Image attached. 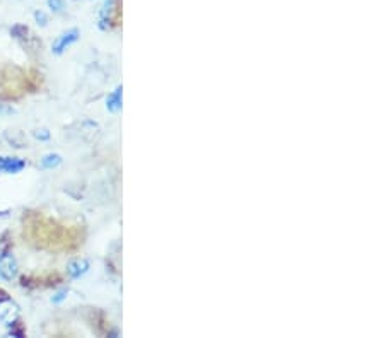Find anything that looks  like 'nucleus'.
Returning <instances> with one entry per match:
<instances>
[{
  "label": "nucleus",
  "instance_id": "0eeeda50",
  "mask_svg": "<svg viewBox=\"0 0 384 338\" xmlns=\"http://www.w3.org/2000/svg\"><path fill=\"white\" fill-rule=\"evenodd\" d=\"M121 96H123V89L116 87L113 93H111L108 96V99H106V108H108V111L111 113H118L121 110Z\"/></svg>",
  "mask_w": 384,
  "mask_h": 338
},
{
  "label": "nucleus",
  "instance_id": "39448f33",
  "mask_svg": "<svg viewBox=\"0 0 384 338\" xmlns=\"http://www.w3.org/2000/svg\"><path fill=\"white\" fill-rule=\"evenodd\" d=\"M116 2H118V0H104L103 7H101V17H99L101 29H108L111 19H113V14L116 12Z\"/></svg>",
  "mask_w": 384,
  "mask_h": 338
},
{
  "label": "nucleus",
  "instance_id": "20e7f679",
  "mask_svg": "<svg viewBox=\"0 0 384 338\" xmlns=\"http://www.w3.org/2000/svg\"><path fill=\"white\" fill-rule=\"evenodd\" d=\"M26 168V161L19 157H0V173L17 174Z\"/></svg>",
  "mask_w": 384,
  "mask_h": 338
},
{
  "label": "nucleus",
  "instance_id": "f8f14e48",
  "mask_svg": "<svg viewBox=\"0 0 384 338\" xmlns=\"http://www.w3.org/2000/svg\"><path fill=\"white\" fill-rule=\"evenodd\" d=\"M33 135L38 138V140H48V138H50V132H48V130H36Z\"/></svg>",
  "mask_w": 384,
  "mask_h": 338
},
{
  "label": "nucleus",
  "instance_id": "6e6552de",
  "mask_svg": "<svg viewBox=\"0 0 384 338\" xmlns=\"http://www.w3.org/2000/svg\"><path fill=\"white\" fill-rule=\"evenodd\" d=\"M60 164H62V155L60 154H55V152L43 155V159H41V163H40V166H41L43 169H53V168H58Z\"/></svg>",
  "mask_w": 384,
  "mask_h": 338
},
{
  "label": "nucleus",
  "instance_id": "9b49d317",
  "mask_svg": "<svg viewBox=\"0 0 384 338\" xmlns=\"http://www.w3.org/2000/svg\"><path fill=\"white\" fill-rule=\"evenodd\" d=\"M34 19L38 21V24H41V26H46V23H48L45 12H41V10H36V12H34Z\"/></svg>",
  "mask_w": 384,
  "mask_h": 338
},
{
  "label": "nucleus",
  "instance_id": "f257e3e1",
  "mask_svg": "<svg viewBox=\"0 0 384 338\" xmlns=\"http://www.w3.org/2000/svg\"><path fill=\"white\" fill-rule=\"evenodd\" d=\"M15 275H17V260L12 253L4 251L0 255V277L4 280H12Z\"/></svg>",
  "mask_w": 384,
  "mask_h": 338
},
{
  "label": "nucleus",
  "instance_id": "9d476101",
  "mask_svg": "<svg viewBox=\"0 0 384 338\" xmlns=\"http://www.w3.org/2000/svg\"><path fill=\"white\" fill-rule=\"evenodd\" d=\"M65 299H67V291H60V292L55 294V296L51 297V303L53 304H62Z\"/></svg>",
  "mask_w": 384,
  "mask_h": 338
},
{
  "label": "nucleus",
  "instance_id": "1a4fd4ad",
  "mask_svg": "<svg viewBox=\"0 0 384 338\" xmlns=\"http://www.w3.org/2000/svg\"><path fill=\"white\" fill-rule=\"evenodd\" d=\"M46 2H48V7L57 14L63 12V9H65V0H46Z\"/></svg>",
  "mask_w": 384,
  "mask_h": 338
},
{
  "label": "nucleus",
  "instance_id": "f03ea898",
  "mask_svg": "<svg viewBox=\"0 0 384 338\" xmlns=\"http://www.w3.org/2000/svg\"><path fill=\"white\" fill-rule=\"evenodd\" d=\"M77 40H79V29H68L57 38L55 43H53V46H51V50L55 55H62V53L65 51L68 46H72Z\"/></svg>",
  "mask_w": 384,
  "mask_h": 338
},
{
  "label": "nucleus",
  "instance_id": "7ed1b4c3",
  "mask_svg": "<svg viewBox=\"0 0 384 338\" xmlns=\"http://www.w3.org/2000/svg\"><path fill=\"white\" fill-rule=\"evenodd\" d=\"M19 313V308L17 304L12 303L10 299L7 297H0V321H4V323H12L15 319V316Z\"/></svg>",
  "mask_w": 384,
  "mask_h": 338
},
{
  "label": "nucleus",
  "instance_id": "423d86ee",
  "mask_svg": "<svg viewBox=\"0 0 384 338\" xmlns=\"http://www.w3.org/2000/svg\"><path fill=\"white\" fill-rule=\"evenodd\" d=\"M89 270V261L84 260V258H77V260H72L70 263L67 265V273L70 278H79L82 277L84 273H87Z\"/></svg>",
  "mask_w": 384,
  "mask_h": 338
}]
</instances>
